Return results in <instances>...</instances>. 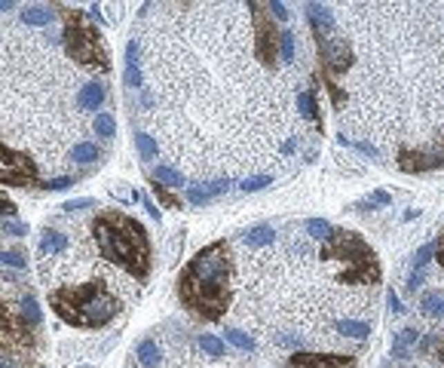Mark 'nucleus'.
I'll return each mask as SVG.
<instances>
[{
  "instance_id": "f257e3e1",
  "label": "nucleus",
  "mask_w": 444,
  "mask_h": 368,
  "mask_svg": "<svg viewBox=\"0 0 444 368\" xmlns=\"http://www.w3.org/2000/svg\"><path fill=\"white\" fill-rule=\"evenodd\" d=\"M6 10L16 3H0V147L31 157L52 187L77 178L70 154L89 141L86 117L108 102V83L70 53L68 6L49 25H34L25 3Z\"/></svg>"
},
{
  "instance_id": "f03ea898",
  "label": "nucleus",
  "mask_w": 444,
  "mask_h": 368,
  "mask_svg": "<svg viewBox=\"0 0 444 368\" xmlns=\"http://www.w3.org/2000/svg\"><path fill=\"white\" fill-rule=\"evenodd\" d=\"M25 270L28 252L0 230V368L34 365L44 353V310Z\"/></svg>"
},
{
  "instance_id": "7ed1b4c3",
  "label": "nucleus",
  "mask_w": 444,
  "mask_h": 368,
  "mask_svg": "<svg viewBox=\"0 0 444 368\" xmlns=\"http://www.w3.org/2000/svg\"><path fill=\"white\" fill-rule=\"evenodd\" d=\"M233 295V261L224 239L209 243L178 276V298L202 322L224 320Z\"/></svg>"
},
{
  "instance_id": "20e7f679",
  "label": "nucleus",
  "mask_w": 444,
  "mask_h": 368,
  "mask_svg": "<svg viewBox=\"0 0 444 368\" xmlns=\"http://www.w3.org/2000/svg\"><path fill=\"white\" fill-rule=\"evenodd\" d=\"M89 233H93L95 249L114 270L126 273L135 282L151 276L153 249L141 221L119 209H95L89 215Z\"/></svg>"
},
{
  "instance_id": "39448f33",
  "label": "nucleus",
  "mask_w": 444,
  "mask_h": 368,
  "mask_svg": "<svg viewBox=\"0 0 444 368\" xmlns=\"http://www.w3.org/2000/svg\"><path fill=\"white\" fill-rule=\"evenodd\" d=\"M322 255L343 264V270H340L343 282H371L374 286L380 279V264H377L374 249L362 237H356L352 230H331L322 239Z\"/></svg>"
},
{
  "instance_id": "423d86ee",
  "label": "nucleus",
  "mask_w": 444,
  "mask_h": 368,
  "mask_svg": "<svg viewBox=\"0 0 444 368\" xmlns=\"http://www.w3.org/2000/svg\"><path fill=\"white\" fill-rule=\"evenodd\" d=\"M249 10H251V28H255V55H258L260 65L270 68L273 62H276V55H279L282 31H276V25H273L270 12H264L267 6L249 3Z\"/></svg>"
},
{
  "instance_id": "0eeeda50",
  "label": "nucleus",
  "mask_w": 444,
  "mask_h": 368,
  "mask_svg": "<svg viewBox=\"0 0 444 368\" xmlns=\"http://www.w3.org/2000/svg\"><path fill=\"white\" fill-rule=\"evenodd\" d=\"M398 166L405 172H432V169L444 166V138H438L435 145L420 147V151H398Z\"/></svg>"
},
{
  "instance_id": "6e6552de",
  "label": "nucleus",
  "mask_w": 444,
  "mask_h": 368,
  "mask_svg": "<svg viewBox=\"0 0 444 368\" xmlns=\"http://www.w3.org/2000/svg\"><path fill=\"white\" fill-rule=\"evenodd\" d=\"M319 55H322V62H325V68L331 71V74H340V71H347L349 68V62H352V49L349 44L343 37H328V40H319Z\"/></svg>"
},
{
  "instance_id": "1a4fd4ad",
  "label": "nucleus",
  "mask_w": 444,
  "mask_h": 368,
  "mask_svg": "<svg viewBox=\"0 0 444 368\" xmlns=\"http://www.w3.org/2000/svg\"><path fill=\"white\" fill-rule=\"evenodd\" d=\"M291 368H352V356H340V353H294L288 359Z\"/></svg>"
},
{
  "instance_id": "9d476101",
  "label": "nucleus",
  "mask_w": 444,
  "mask_h": 368,
  "mask_svg": "<svg viewBox=\"0 0 444 368\" xmlns=\"http://www.w3.org/2000/svg\"><path fill=\"white\" fill-rule=\"evenodd\" d=\"M123 80L129 89H141L144 86V71H141V55H138V40L132 37L126 44V71H123Z\"/></svg>"
},
{
  "instance_id": "9b49d317",
  "label": "nucleus",
  "mask_w": 444,
  "mask_h": 368,
  "mask_svg": "<svg viewBox=\"0 0 444 368\" xmlns=\"http://www.w3.org/2000/svg\"><path fill=\"white\" fill-rule=\"evenodd\" d=\"M227 187H230V178L202 181V184H187V200L200 206V203H209V200H215V196L227 194Z\"/></svg>"
},
{
  "instance_id": "f8f14e48",
  "label": "nucleus",
  "mask_w": 444,
  "mask_h": 368,
  "mask_svg": "<svg viewBox=\"0 0 444 368\" xmlns=\"http://www.w3.org/2000/svg\"><path fill=\"white\" fill-rule=\"evenodd\" d=\"M307 16H309V22H313L316 37H319V40L334 37V19H331V10H328V6L309 3V6H307Z\"/></svg>"
},
{
  "instance_id": "ddd939ff",
  "label": "nucleus",
  "mask_w": 444,
  "mask_h": 368,
  "mask_svg": "<svg viewBox=\"0 0 444 368\" xmlns=\"http://www.w3.org/2000/svg\"><path fill=\"white\" fill-rule=\"evenodd\" d=\"M135 356H138V362L144 365V368H157L160 365V347L153 338H141L138 347H135Z\"/></svg>"
},
{
  "instance_id": "4468645a",
  "label": "nucleus",
  "mask_w": 444,
  "mask_h": 368,
  "mask_svg": "<svg viewBox=\"0 0 444 368\" xmlns=\"http://www.w3.org/2000/svg\"><path fill=\"white\" fill-rule=\"evenodd\" d=\"M242 239H245V246L258 249V246H270L273 239H276V230H273L270 224H258V228L245 230V233H242Z\"/></svg>"
},
{
  "instance_id": "2eb2a0df",
  "label": "nucleus",
  "mask_w": 444,
  "mask_h": 368,
  "mask_svg": "<svg viewBox=\"0 0 444 368\" xmlns=\"http://www.w3.org/2000/svg\"><path fill=\"white\" fill-rule=\"evenodd\" d=\"M420 307H423V313L435 316V320H444V295L441 292H423Z\"/></svg>"
},
{
  "instance_id": "dca6fc26",
  "label": "nucleus",
  "mask_w": 444,
  "mask_h": 368,
  "mask_svg": "<svg viewBox=\"0 0 444 368\" xmlns=\"http://www.w3.org/2000/svg\"><path fill=\"white\" fill-rule=\"evenodd\" d=\"M417 341H420V331H417V329H405V331H398L396 344H392V356L405 359V356H407V350H411V347L417 344Z\"/></svg>"
},
{
  "instance_id": "f3484780",
  "label": "nucleus",
  "mask_w": 444,
  "mask_h": 368,
  "mask_svg": "<svg viewBox=\"0 0 444 368\" xmlns=\"http://www.w3.org/2000/svg\"><path fill=\"white\" fill-rule=\"evenodd\" d=\"M153 178L163 184V187H166V184H172V187H184V184H187L184 172H178L175 166H157V169H153Z\"/></svg>"
},
{
  "instance_id": "a211bd4d",
  "label": "nucleus",
  "mask_w": 444,
  "mask_h": 368,
  "mask_svg": "<svg viewBox=\"0 0 444 368\" xmlns=\"http://www.w3.org/2000/svg\"><path fill=\"white\" fill-rule=\"evenodd\" d=\"M337 331L347 338H356V341H362V338L371 335V325L368 322H356V320H340L337 322Z\"/></svg>"
},
{
  "instance_id": "6ab92c4d",
  "label": "nucleus",
  "mask_w": 444,
  "mask_h": 368,
  "mask_svg": "<svg viewBox=\"0 0 444 368\" xmlns=\"http://www.w3.org/2000/svg\"><path fill=\"white\" fill-rule=\"evenodd\" d=\"M135 141H138V151H141V157L144 160H157V154H160V145H157V138L151 136V132H135Z\"/></svg>"
},
{
  "instance_id": "aec40b11",
  "label": "nucleus",
  "mask_w": 444,
  "mask_h": 368,
  "mask_svg": "<svg viewBox=\"0 0 444 368\" xmlns=\"http://www.w3.org/2000/svg\"><path fill=\"white\" fill-rule=\"evenodd\" d=\"M196 344H200V350H206L209 356H227L224 341H218V338H211V335H200L196 338Z\"/></svg>"
},
{
  "instance_id": "412c9836",
  "label": "nucleus",
  "mask_w": 444,
  "mask_h": 368,
  "mask_svg": "<svg viewBox=\"0 0 444 368\" xmlns=\"http://www.w3.org/2000/svg\"><path fill=\"white\" fill-rule=\"evenodd\" d=\"M224 338H227L230 344H236L239 350H255V341H251L245 331H239V329H224Z\"/></svg>"
},
{
  "instance_id": "4be33fe9",
  "label": "nucleus",
  "mask_w": 444,
  "mask_h": 368,
  "mask_svg": "<svg viewBox=\"0 0 444 368\" xmlns=\"http://www.w3.org/2000/svg\"><path fill=\"white\" fill-rule=\"evenodd\" d=\"M298 108H300V114H304L307 120H319V114H316V98H313V92H300L298 95Z\"/></svg>"
},
{
  "instance_id": "5701e85b",
  "label": "nucleus",
  "mask_w": 444,
  "mask_h": 368,
  "mask_svg": "<svg viewBox=\"0 0 444 368\" xmlns=\"http://www.w3.org/2000/svg\"><path fill=\"white\" fill-rule=\"evenodd\" d=\"M19 215V206L3 187H0V218H16Z\"/></svg>"
},
{
  "instance_id": "b1692460",
  "label": "nucleus",
  "mask_w": 444,
  "mask_h": 368,
  "mask_svg": "<svg viewBox=\"0 0 444 368\" xmlns=\"http://www.w3.org/2000/svg\"><path fill=\"white\" fill-rule=\"evenodd\" d=\"M307 230H309V233H313V237H319V239H325V237H328V233H331V230H334V228H331V224L325 221V218H309V221H307Z\"/></svg>"
},
{
  "instance_id": "393cba45",
  "label": "nucleus",
  "mask_w": 444,
  "mask_h": 368,
  "mask_svg": "<svg viewBox=\"0 0 444 368\" xmlns=\"http://www.w3.org/2000/svg\"><path fill=\"white\" fill-rule=\"evenodd\" d=\"M267 184H273L270 175H255V178H245L242 184H239V187H242L245 194H255V190H264Z\"/></svg>"
},
{
  "instance_id": "a878e982",
  "label": "nucleus",
  "mask_w": 444,
  "mask_h": 368,
  "mask_svg": "<svg viewBox=\"0 0 444 368\" xmlns=\"http://www.w3.org/2000/svg\"><path fill=\"white\" fill-rule=\"evenodd\" d=\"M279 53H282V62H294V34L291 31H282Z\"/></svg>"
},
{
  "instance_id": "bb28decb",
  "label": "nucleus",
  "mask_w": 444,
  "mask_h": 368,
  "mask_svg": "<svg viewBox=\"0 0 444 368\" xmlns=\"http://www.w3.org/2000/svg\"><path fill=\"white\" fill-rule=\"evenodd\" d=\"M151 187L157 190L160 196H163V203H166V206H175V209H178V196H175V194H168V190H166V187H163V184H160V181H153Z\"/></svg>"
},
{
  "instance_id": "cd10ccee",
  "label": "nucleus",
  "mask_w": 444,
  "mask_h": 368,
  "mask_svg": "<svg viewBox=\"0 0 444 368\" xmlns=\"http://www.w3.org/2000/svg\"><path fill=\"white\" fill-rule=\"evenodd\" d=\"M435 252V246H423V249L417 252V258H414V267H420V270H423V267H426V261H429V255H432Z\"/></svg>"
},
{
  "instance_id": "c85d7f7f",
  "label": "nucleus",
  "mask_w": 444,
  "mask_h": 368,
  "mask_svg": "<svg viewBox=\"0 0 444 368\" xmlns=\"http://www.w3.org/2000/svg\"><path fill=\"white\" fill-rule=\"evenodd\" d=\"M340 141H347V138L340 136ZM347 145H356L362 154H368V157H377V147H374V145H368V141H347Z\"/></svg>"
},
{
  "instance_id": "c756f323",
  "label": "nucleus",
  "mask_w": 444,
  "mask_h": 368,
  "mask_svg": "<svg viewBox=\"0 0 444 368\" xmlns=\"http://www.w3.org/2000/svg\"><path fill=\"white\" fill-rule=\"evenodd\" d=\"M267 10H270V12H273V19H279V22H285V19H288L285 3H267Z\"/></svg>"
},
{
  "instance_id": "7c9ffc66",
  "label": "nucleus",
  "mask_w": 444,
  "mask_h": 368,
  "mask_svg": "<svg viewBox=\"0 0 444 368\" xmlns=\"http://www.w3.org/2000/svg\"><path fill=\"white\" fill-rule=\"evenodd\" d=\"M386 301H389L392 313H405V304H401V298H398L396 292H386Z\"/></svg>"
},
{
  "instance_id": "2f4dec72",
  "label": "nucleus",
  "mask_w": 444,
  "mask_h": 368,
  "mask_svg": "<svg viewBox=\"0 0 444 368\" xmlns=\"http://www.w3.org/2000/svg\"><path fill=\"white\" fill-rule=\"evenodd\" d=\"M420 282H423V270H420V267H414L411 279H407V292H417V288H420Z\"/></svg>"
},
{
  "instance_id": "473e14b6",
  "label": "nucleus",
  "mask_w": 444,
  "mask_h": 368,
  "mask_svg": "<svg viewBox=\"0 0 444 368\" xmlns=\"http://www.w3.org/2000/svg\"><path fill=\"white\" fill-rule=\"evenodd\" d=\"M371 203H380V206H389V194H383V190H377V194L371 196Z\"/></svg>"
},
{
  "instance_id": "72a5a7b5",
  "label": "nucleus",
  "mask_w": 444,
  "mask_h": 368,
  "mask_svg": "<svg viewBox=\"0 0 444 368\" xmlns=\"http://www.w3.org/2000/svg\"><path fill=\"white\" fill-rule=\"evenodd\" d=\"M144 206H147V212H151V218H153V221H160V209H157V206H153V203H151V200H144Z\"/></svg>"
},
{
  "instance_id": "f704fd0d",
  "label": "nucleus",
  "mask_w": 444,
  "mask_h": 368,
  "mask_svg": "<svg viewBox=\"0 0 444 368\" xmlns=\"http://www.w3.org/2000/svg\"><path fill=\"white\" fill-rule=\"evenodd\" d=\"M294 147H298V141H294V138H291V141H285V145H282V154H291Z\"/></svg>"
},
{
  "instance_id": "c9c22d12",
  "label": "nucleus",
  "mask_w": 444,
  "mask_h": 368,
  "mask_svg": "<svg viewBox=\"0 0 444 368\" xmlns=\"http://www.w3.org/2000/svg\"><path fill=\"white\" fill-rule=\"evenodd\" d=\"M435 252H438V261H441V264H444V237L438 239V246H435Z\"/></svg>"
},
{
  "instance_id": "e433bc0d",
  "label": "nucleus",
  "mask_w": 444,
  "mask_h": 368,
  "mask_svg": "<svg viewBox=\"0 0 444 368\" xmlns=\"http://www.w3.org/2000/svg\"><path fill=\"white\" fill-rule=\"evenodd\" d=\"M441 356H444V344H441Z\"/></svg>"
}]
</instances>
